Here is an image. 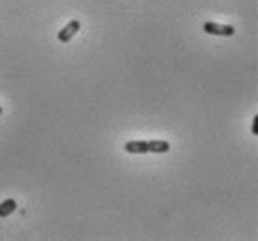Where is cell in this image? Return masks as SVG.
Here are the masks:
<instances>
[{"label": "cell", "mask_w": 258, "mask_h": 241, "mask_svg": "<svg viewBox=\"0 0 258 241\" xmlns=\"http://www.w3.org/2000/svg\"><path fill=\"white\" fill-rule=\"evenodd\" d=\"M251 133H252V135H254V137H256V135H258V116H254V118H252Z\"/></svg>", "instance_id": "obj_6"}, {"label": "cell", "mask_w": 258, "mask_h": 241, "mask_svg": "<svg viewBox=\"0 0 258 241\" xmlns=\"http://www.w3.org/2000/svg\"><path fill=\"white\" fill-rule=\"evenodd\" d=\"M79 30H81V23H79V21H70V23L58 32V41L60 43H68V41H71V38H73Z\"/></svg>", "instance_id": "obj_2"}, {"label": "cell", "mask_w": 258, "mask_h": 241, "mask_svg": "<svg viewBox=\"0 0 258 241\" xmlns=\"http://www.w3.org/2000/svg\"><path fill=\"white\" fill-rule=\"evenodd\" d=\"M204 32L212 34V36H223V38H230L236 34V28L230 25H219V23H206L204 25Z\"/></svg>", "instance_id": "obj_1"}, {"label": "cell", "mask_w": 258, "mask_h": 241, "mask_svg": "<svg viewBox=\"0 0 258 241\" xmlns=\"http://www.w3.org/2000/svg\"><path fill=\"white\" fill-rule=\"evenodd\" d=\"M15 211H17V202L13 198H8L0 204V217H10Z\"/></svg>", "instance_id": "obj_5"}, {"label": "cell", "mask_w": 258, "mask_h": 241, "mask_svg": "<svg viewBox=\"0 0 258 241\" xmlns=\"http://www.w3.org/2000/svg\"><path fill=\"white\" fill-rule=\"evenodd\" d=\"M123 150L127 151V153H137V155H142V153H150L148 140H129V142H125Z\"/></svg>", "instance_id": "obj_3"}, {"label": "cell", "mask_w": 258, "mask_h": 241, "mask_svg": "<svg viewBox=\"0 0 258 241\" xmlns=\"http://www.w3.org/2000/svg\"><path fill=\"white\" fill-rule=\"evenodd\" d=\"M0 114H2V107H0Z\"/></svg>", "instance_id": "obj_7"}, {"label": "cell", "mask_w": 258, "mask_h": 241, "mask_svg": "<svg viewBox=\"0 0 258 241\" xmlns=\"http://www.w3.org/2000/svg\"><path fill=\"white\" fill-rule=\"evenodd\" d=\"M150 153H167L170 150V144L167 140H148Z\"/></svg>", "instance_id": "obj_4"}]
</instances>
